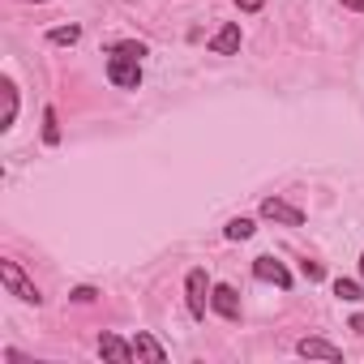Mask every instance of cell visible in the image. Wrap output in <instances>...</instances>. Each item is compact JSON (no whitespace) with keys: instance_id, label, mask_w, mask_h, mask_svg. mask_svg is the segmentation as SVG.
Wrapping results in <instances>:
<instances>
[{"instance_id":"1","label":"cell","mask_w":364,"mask_h":364,"mask_svg":"<svg viewBox=\"0 0 364 364\" xmlns=\"http://www.w3.org/2000/svg\"><path fill=\"white\" fill-rule=\"evenodd\" d=\"M0 283L9 287V296H18V300H26V304H39L43 296H39V287L22 274V266L18 262H0Z\"/></svg>"},{"instance_id":"2","label":"cell","mask_w":364,"mask_h":364,"mask_svg":"<svg viewBox=\"0 0 364 364\" xmlns=\"http://www.w3.org/2000/svg\"><path fill=\"white\" fill-rule=\"evenodd\" d=\"M107 77H112V86H120V90H137V86H141V65H137L133 56H124V52H112Z\"/></svg>"},{"instance_id":"3","label":"cell","mask_w":364,"mask_h":364,"mask_svg":"<svg viewBox=\"0 0 364 364\" xmlns=\"http://www.w3.org/2000/svg\"><path fill=\"white\" fill-rule=\"evenodd\" d=\"M185 291H189V313L198 317V321H206V304H210V279H206V270H189V279H185Z\"/></svg>"},{"instance_id":"4","label":"cell","mask_w":364,"mask_h":364,"mask_svg":"<svg viewBox=\"0 0 364 364\" xmlns=\"http://www.w3.org/2000/svg\"><path fill=\"white\" fill-rule=\"evenodd\" d=\"M262 219L283 223V228H300V223H304V210L291 206V202H283V198H266V202H262Z\"/></svg>"},{"instance_id":"5","label":"cell","mask_w":364,"mask_h":364,"mask_svg":"<svg viewBox=\"0 0 364 364\" xmlns=\"http://www.w3.org/2000/svg\"><path fill=\"white\" fill-rule=\"evenodd\" d=\"M253 274H257L262 283H274V287H283V291L291 287V274H287V266H283V262H274V257H257V262H253Z\"/></svg>"},{"instance_id":"6","label":"cell","mask_w":364,"mask_h":364,"mask_svg":"<svg viewBox=\"0 0 364 364\" xmlns=\"http://www.w3.org/2000/svg\"><path fill=\"white\" fill-rule=\"evenodd\" d=\"M210 309H215L219 317H228V321H236V317H240V296H236V287H228V283H219V287L210 291Z\"/></svg>"},{"instance_id":"7","label":"cell","mask_w":364,"mask_h":364,"mask_svg":"<svg viewBox=\"0 0 364 364\" xmlns=\"http://www.w3.org/2000/svg\"><path fill=\"white\" fill-rule=\"evenodd\" d=\"M296 351H300V355H309V360H343V351H338L334 343L313 338V334H309V338H300V343H296Z\"/></svg>"},{"instance_id":"8","label":"cell","mask_w":364,"mask_h":364,"mask_svg":"<svg viewBox=\"0 0 364 364\" xmlns=\"http://www.w3.org/2000/svg\"><path fill=\"white\" fill-rule=\"evenodd\" d=\"M99 355H107V360H120V364L137 360V355H133V343H124V338H116V334H99Z\"/></svg>"},{"instance_id":"9","label":"cell","mask_w":364,"mask_h":364,"mask_svg":"<svg viewBox=\"0 0 364 364\" xmlns=\"http://www.w3.org/2000/svg\"><path fill=\"white\" fill-rule=\"evenodd\" d=\"M236 48H240V26H236V22H228V26L210 39V52H215V56H232Z\"/></svg>"},{"instance_id":"10","label":"cell","mask_w":364,"mask_h":364,"mask_svg":"<svg viewBox=\"0 0 364 364\" xmlns=\"http://www.w3.org/2000/svg\"><path fill=\"white\" fill-rule=\"evenodd\" d=\"M133 355H137V360H150V364H163V360H167V351H163L146 330H137V338H133Z\"/></svg>"},{"instance_id":"11","label":"cell","mask_w":364,"mask_h":364,"mask_svg":"<svg viewBox=\"0 0 364 364\" xmlns=\"http://www.w3.org/2000/svg\"><path fill=\"white\" fill-rule=\"evenodd\" d=\"M0 90H5V116H0V129H14V120H18V86L5 77Z\"/></svg>"},{"instance_id":"12","label":"cell","mask_w":364,"mask_h":364,"mask_svg":"<svg viewBox=\"0 0 364 364\" xmlns=\"http://www.w3.org/2000/svg\"><path fill=\"white\" fill-rule=\"evenodd\" d=\"M334 296H338V300H347V304H355V300H364V287H360V283H351V279H334Z\"/></svg>"},{"instance_id":"13","label":"cell","mask_w":364,"mask_h":364,"mask_svg":"<svg viewBox=\"0 0 364 364\" xmlns=\"http://www.w3.org/2000/svg\"><path fill=\"white\" fill-rule=\"evenodd\" d=\"M43 141L56 146L60 141V120H56V107H43Z\"/></svg>"},{"instance_id":"14","label":"cell","mask_w":364,"mask_h":364,"mask_svg":"<svg viewBox=\"0 0 364 364\" xmlns=\"http://www.w3.org/2000/svg\"><path fill=\"white\" fill-rule=\"evenodd\" d=\"M253 232H257V228H253V219H232V223L223 228V236H228V240H249Z\"/></svg>"},{"instance_id":"15","label":"cell","mask_w":364,"mask_h":364,"mask_svg":"<svg viewBox=\"0 0 364 364\" xmlns=\"http://www.w3.org/2000/svg\"><path fill=\"white\" fill-rule=\"evenodd\" d=\"M48 39H52V43H77V39H82V26H56Z\"/></svg>"},{"instance_id":"16","label":"cell","mask_w":364,"mask_h":364,"mask_svg":"<svg viewBox=\"0 0 364 364\" xmlns=\"http://www.w3.org/2000/svg\"><path fill=\"white\" fill-rule=\"evenodd\" d=\"M112 52H124V56H133V60H141V56H146V43H116Z\"/></svg>"},{"instance_id":"17","label":"cell","mask_w":364,"mask_h":364,"mask_svg":"<svg viewBox=\"0 0 364 364\" xmlns=\"http://www.w3.org/2000/svg\"><path fill=\"white\" fill-rule=\"evenodd\" d=\"M69 300H77V304H90L95 300V287H73V296Z\"/></svg>"},{"instance_id":"18","label":"cell","mask_w":364,"mask_h":364,"mask_svg":"<svg viewBox=\"0 0 364 364\" xmlns=\"http://www.w3.org/2000/svg\"><path fill=\"white\" fill-rule=\"evenodd\" d=\"M262 5H266V0H236V9H240V14H257Z\"/></svg>"},{"instance_id":"19","label":"cell","mask_w":364,"mask_h":364,"mask_svg":"<svg viewBox=\"0 0 364 364\" xmlns=\"http://www.w3.org/2000/svg\"><path fill=\"white\" fill-rule=\"evenodd\" d=\"M304 274H309V283H317L326 270H321V262H304Z\"/></svg>"},{"instance_id":"20","label":"cell","mask_w":364,"mask_h":364,"mask_svg":"<svg viewBox=\"0 0 364 364\" xmlns=\"http://www.w3.org/2000/svg\"><path fill=\"white\" fill-rule=\"evenodd\" d=\"M347 330H355V334H360V338H364V313H355V317H351V321H347Z\"/></svg>"},{"instance_id":"21","label":"cell","mask_w":364,"mask_h":364,"mask_svg":"<svg viewBox=\"0 0 364 364\" xmlns=\"http://www.w3.org/2000/svg\"><path fill=\"white\" fill-rule=\"evenodd\" d=\"M347 9H355V14H364V0H343Z\"/></svg>"},{"instance_id":"22","label":"cell","mask_w":364,"mask_h":364,"mask_svg":"<svg viewBox=\"0 0 364 364\" xmlns=\"http://www.w3.org/2000/svg\"><path fill=\"white\" fill-rule=\"evenodd\" d=\"M360 274H364V253H360Z\"/></svg>"}]
</instances>
